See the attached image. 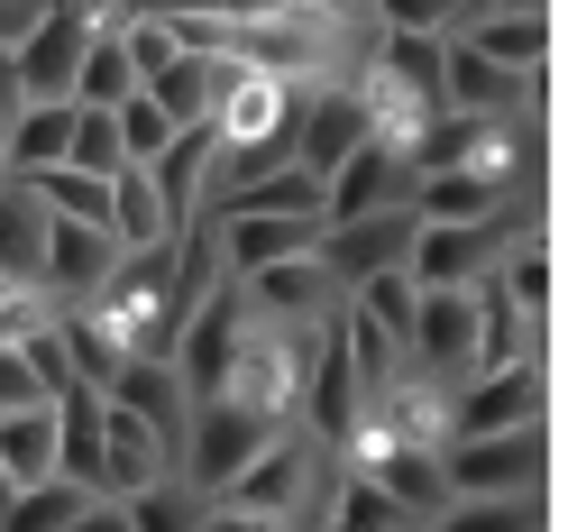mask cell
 Masks as SVG:
<instances>
[{
	"label": "cell",
	"mask_w": 568,
	"mask_h": 532,
	"mask_svg": "<svg viewBox=\"0 0 568 532\" xmlns=\"http://www.w3.org/2000/svg\"><path fill=\"white\" fill-rule=\"evenodd\" d=\"M440 478H449V495H541L550 486V413L440 441Z\"/></svg>",
	"instance_id": "cell-1"
},
{
	"label": "cell",
	"mask_w": 568,
	"mask_h": 532,
	"mask_svg": "<svg viewBox=\"0 0 568 532\" xmlns=\"http://www.w3.org/2000/svg\"><path fill=\"white\" fill-rule=\"evenodd\" d=\"M284 432L275 413L257 404H230V395H193V422H184V450H174V478H193L202 495H221L247 459H257L266 441Z\"/></svg>",
	"instance_id": "cell-2"
},
{
	"label": "cell",
	"mask_w": 568,
	"mask_h": 532,
	"mask_svg": "<svg viewBox=\"0 0 568 532\" xmlns=\"http://www.w3.org/2000/svg\"><path fill=\"white\" fill-rule=\"evenodd\" d=\"M404 377H422V385H468L477 377V294L468 285H413Z\"/></svg>",
	"instance_id": "cell-3"
},
{
	"label": "cell",
	"mask_w": 568,
	"mask_h": 532,
	"mask_svg": "<svg viewBox=\"0 0 568 532\" xmlns=\"http://www.w3.org/2000/svg\"><path fill=\"white\" fill-rule=\"evenodd\" d=\"M550 413V359H514L486 368L468 385H449V441L458 432H505V422H541Z\"/></svg>",
	"instance_id": "cell-4"
},
{
	"label": "cell",
	"mask_w": 568,
	"mask_h": 532,
	"mask_svg": "<svg viewBox=\"0 0 568 532\" xmlns=\"http://www.w3.org/2000/svg\"><path fill=\"white\" fill-rule=\"evenodd\" d=\"M413 202H376L358 211V221H322V267H331V285L348 294L358 275H385V267H404V248H413Z\"/></svg>",
	"instance_id": "cell-5"
},
{
	"label": "cell",
	"mask_w": 568,
	"mask_h": 532,
	"mask_svg": "<svg viewBox=\"0 0 568 532\" xmlns=\"http://www.w3.org/2000/svg\"><path fill=\"white\" fill-rule=\"evenodd\" d=\"M367 138H376V111H367L358 83H312L303 92V111H294V165L303 174H331L348 148H367Z\"/></svg>",
	"instance_id": "cell-6"
},
{
	"label": "cell",
	"mask_w": 568,
	"mask_h": 532,
	"mask_svg": "<svg viewBox=\"0 0 568 532\" xmlns=\"http://www.w3.org/2000/svg\"><path fill=\"white\" fill-rule=\"evenodd\" d=\"M239 285H247V312H257V322H284V331H312V322H331V312H339V285H331L322 248L275 258L257 275H239Z\"/></svg>",
	"instance_id": "cell-7"
},
{
	"label": "cell",
	"mask_w": 568,
	"mask_h": 532,
	"mask_svg": "<svg viewBox=\"0 0 568 532\" xmlns=\"http://www.w3.org/2000/svg\"><path fill=\"white\" fill-rule=\"evenodd\" d=\"M376 202H413V165H404L395 138H367V148H348L322 174V221H358Z\"/></svg>",
	"instance_id": "cell-8"
},
{
	"label": "cell",
	"mask_w": 568,
	"mask_h": 532,
	"mask_svg": "<svg viewBox=\"0 0 568 532\" xmlns=\"http://www.w3.org/2000/svg\"><path fill=\"white\" fill-rule=\"evenodd\" d=\"M111 267H120V239H111V230L47 221V248H38V294H47V303H92Z\"/></svg>",
	"instance_id": "cell-9"
},
{
	"label": "cell",
	"mask_w": 568,
	"mask_h": 532,
	"mask_svg": "<svg viewBox=\"0 0 568 532\" xmlns=\"http://www.w3.org/2000/svg\"><path fill=\"white\" fill-rule=\"evenodd\" d=\"M174 469V450L156 441V422H138L120 395H101V469H92V495H138L148 478Z\"/></svg>",
	"instance_id": "cell-10"
},
{
	"label": "cell",
	"mask_w": 568,
	"mask_h": 532,
	"mask_svg": "<svg viewBox=\"0 0 568 532\" xmlns=\"http://www.w3.org/2000/svg\"><path fill=\"white\" fill-rule=\"evenodd\" d=\"M211 148H221V129H211V120H184V129L148 157V184H156V202H165L174 230H184L193 211H202V193H211Z\"/></svg>",
	"instance_id": "cell-11"
},
{
	"label": "cell",
	"mask_w": 568,
	"mask_h": 532,
	"mask_svg": "<svg viewBox=\"0 0 568 532\" xmlns=\"http://www.w3.org/2000/svg\"><path fill=\"white\" fill-rule=\"evenodd\" d=\"M111 395H120L138 422H156V441H165V450H184L193 395H184V377H174V359H129V368L111 377Z\"/></svg>",
	"instance_id": "cell-12"
},
{
	"label": "cell",
	"mask_w": 568,
	"mask_h": 532,
	"mask_svg": "<svg viewBox=\"0 0 568 532\" xmlns=\"http://www.w3.org/2000/svg\"><path fill=\"white\" fill-rule=\"evenodd\" d=\"M221 83H230V56H184V47H174L138 92H148L156 111L184 129V120H211V111H221Z\"/></svg>",
	"instance_id": "cell-13"
},
{
	"label": "cell",
	"mask_w": 568,
	"mask_h": 532,
	"mask_svg": "<svg viewBox=\"0 0 568 532\" xmlns=\"http://www.w3.org/2000/svg\"><path fill=\"white\" fill-rule=\"evenodd\" d=\"M458 38L477 56H495L505 74H531V64H550V10H468Z\"/></svg>",
	"instance_id": "cell-14"
},
{
	"label": "cell",
	"mask_w": 568,
	"mask_h": 532,
	"mask_svg": "<svg viewBox=\"0 0 568 532\" xmlns=\"http://www.w3.org/2000/svg\"><path fill=\"white\" fill-rule=\"evenodd\" d=\"M129 92H138L129 38H120L111 19H92V38H83V64H74V111H120Z\"/></svg>",
	"instance_id": "cell-15"
},
{
	"label": "cell",
	"mask_w": 568,
	"mask_h": 532,
	"mask_svg": "<svg viewBox=\"0 0 568 532\" xmlns=\"http://www.w3.org/2000/svg\"><path fill=\"white\" fill-rule=\"evenodd\" d=\"M64 148H74V101H19L10 138H0V157H10V184L38 165H64Z\"/></svg>",
	"instance_id": "cell-16"
},
{
	"label": "cell",
	"mask_w": 568,
	"mask_h": 532,
	"mask_svg": "<svg viewBox=\"0 0 568 532\" xmlns=\"http://www.w3.org/2000/svg\"><path fill=\"white\" fill-rule=\"evenodd\" d=\"M312 532H413V514L395 505V495H385L367 469H339L331 478V495H322V523Z\"/></svg>",
	"instance_id": "cell-17"
},
{
	"label": "cell",
	"mask_w": 568,
	"mask_h": 532,
	"mask_svg": "<svg viewBox=\"0 0 568 532\" xmlns=\"http://www.w3.org/2000/svg\"><path fill=\"white\" fill-rule=\"evenodd\" d=\"M367 478H376V486H385V495H395V505L413 514V532H422V523H432V514L449 505L440 450H376V459H367Z\"/></svg>",
	"instance_id": "cell-18"
},
{
	"label": "cell",
	"mask_w": 568,
	"mask_h": 532,
	"mask_svg": "<svg viewBox=\"0 0 568 532\" xmlns=\"http://www.w3.org/2000/svg\"><path fill=\"white\" fill-rule=\"evenodd\" d=\"M120 514H129V532H202L211 523V495L165 469V478H148L138 495H120Z\"/></svg>",
	"instance_id": "cell-19"
},
{
	"label": "cell",
	"mask_w": 568,
	"mask_h": 532,
	"mask_svg": "<svg viewBox=\"0 0 568 532\" xmlns=\"http://www.w3.org/2000/svg\"><path fill=\"white\" fill-rule=\"evenodd\" d=\"M495 202H505V193H495L477 165H432V174H413V221H486Z\"/></svg>",
	"instance_id": "cell-20"
},
{
	"label": "cell",
	"mask_w": 568,
	"mask_h": 532,
	"mask_svg": "<svg viewBox=\"0 0 568 532\" xmlns=\"http://www.w3.org/2000/svg\"><path fill=\"white\" fill-rule=\"evenodd\" d=\"M0 478H10V486L55 478V404H19V413H0Z\"/></svg>",
	"instance_id": "cell-21"
},
{
	"label": "cell",
	"mask_w": 568,
	"mask_h": 532,
	"mask_svg": "<svg viewBox=\"0 0 568 532\" xmlns=\"http://www.w3.org/2000/svg\"><path fill=\"white\" fill-rule=\"evenodd\" d=\"M495 285H505L531 322H550V303H559V267H550V239L531 230V239H514L505 258H495Z\"/></svg>",
	"instance_id": "cell-22"
},
{
	"label": "cell",
	"mask_w": 568,
	"mask_h": 532,
	"mask_svg": "<svg viewBox=\"0 0 568 532\" xmlns=\"http://www.w3.org/2000/svg\"><path fill=\"white\" fill-rule=\"evenodd\" d=\"M38 248H47V211L28 202V184H0V275L38 285Z\"/></svg>",
	"instance_id": "cell-23"
},
{
	"label": "cell",
	"mask_w": 568,
	"mask_h": 532,
	"mask_svg": "<svg viewBox=\"0 0 568 532\" xmlns=\"http://www.w3.org/2000/svg\"><path fill=\"white\" fill-rule=\"evenodd\" d=\"M422 532H541V495H449Z\"/></svg>",
	"instance_id": "cell-24"
},
{
	"label": "cell",
	"mask_w": 568,
	"mask_h": 532,
	"mask_svg": "<svg viewBox=\"0 0 568 532\" xmlns=\"http://www.w3.org/2000/svg\"><path fill=\"white\" fill-rule=\"evenodd\" d=\"M174 221H165V202H156V184H148V165H120L111 174V239L120 248H156Z\"/></svg>",
	"instance_id": "cell-25"
},
{
	"label": "cell",
	"mask_w": 568,
	"mask_h": 532,
	"mask_svg": "<svg viewBox=\"0 0 568 532\" xmlns=\"http://www.w3.org/2000/svg\"><path fill=\"white\" fill-rule=\"evenodd\" d=\"M92 505V486H74V478H38V486H19L10 505H0V532H64Z\"/></svg>",
	"instance_id": "cell-26"
},
{
	"label": "cell",
	"mask_w": 568,
	"mask_h": 532,
	"mask_svg": "<svg viewBox=\"0 0 568 532\" xmlns=\"http://www.w3.org/2000/svg\"><path fill=\"white\" fill-rule=\"evenodd\" d=\"M221 211H284V221H322V174H303V165H275V174H257L247 193H230Z\"/></svg>",
	"instance_id": "cell-27"
},
{
	"label": "cell",
	"mask_w": 568,
	"mask_h": 532,
	"mask_svg": "<svg viewBox=\"0 0 568 532\" xmlns=\"http://www.w3.org/2000/svg\"><path fill=\"white\" fill-rule=\"evenodd\" d=\"M358 19L367 28H413V38H449L468 10L458 0H358Z\"/></svg>",
	"instance_id": "cell-28"
},
{
	"label": "cell",
	"mask_w": 568,
	"mask_h": 532,
	"mask_svg": "<svg viewBox=\"0 0 568 532\" xmlns=\"http://www.w3.org/2000/svg\"><path fill=\"white\" fill-rule=\"evenodd\" d=\"M111 129H120V157H129V165H148V157L165 148V138H174V120L156 111V101H148V92H129V101H120V111H111Z\"/></svg>",
	"instance_id": "cell-29"
},
{
	"label": "cell",
	"mask_w": 568,
	"mask_h": 532,
	"mask_svg": "<svg viewBox=\"0 0 568 532\" xmlns=\"http://www.w3.org/2000/svg\"><path fill=\"white\" fill-rule=\"evenodd\" d=\"M64 165H83V174H120V165H129L111 111H74V148H64Z\"/></svg>",
	"instance_id": "cell-30"
},
{
	"label": "cell",
	"mask_w": 568,
	"mask_h": 532,
	"mask_svg": "<svg viewBox=\"0 0 568 532\" xmlns=\"http://www.w3.org/2000/svg\"><path fill=\"white\" fill-rule=\"evenodd\" d=\"M19 404H55V395L38 385V368H28L19 331H0V413H19Z\"/></svg>",
	"instance_id": "cell-31"
},
{
	"label": "cell",
	"mask_w": 568,
	"mask_h": 532,
	"mask_svg": "<svg viewBox=\"0 0 568 532\" xmlns=\"http://www.w3.org/2000/svg\"><path fill=\"white\" fill-rule=\"evenodd\" d=\"M64 532H129V514H120V495H92V505L64 523Z\"/></svg>",
	"instance_id": "cell-32"
},
{
	"label": "cell",
	"mask_w": 568,
	"mask_h": 532,
	"mask_svg": "<svg viewBox=\"0 0 568 532\" xmlns=\"http://www.w3.org/2000/svg\"><path fill=\"white\" fill-rule=\"evenodd\" d=\"M202 532H294V523H275V514H230V505H211Z\"/></svg>",
	"instance_id": "cell-33"
},
{
	"label": "cell",
	"mask_w": 568,
	"mask_h": 532,
	"mask_svg": "<svg viewBox=\"0 0 568 532\" xmlns=\"http://www.w3.org/2000/svg\"><path fill=\"white\" fill-rule=\"evenodd\" d=\"M495 10H550V0H495Z\"/></svg>",
	"instance_id": "cell-34"
},
{
	"label": "cell",
	"mask_w": 568,
	"mask_h": 532,
	"mask_svg": "<svg viewBox=\"0 0 568 532\" xmlns=\"http://www.w3.org/2000/svg\"><path fill=\"white\" fill-rule=\"evenodd\" d=\"M10 495H19V486H10V478H0V505H10Z\"/></svg>",
	"instance_id": "cell-35"
},
{
	"label": "cell",
	"mask_w": 568,
	"mask_h": 532,
	"mask_svg": "<svg viewBox=\"0 0 568 532\" xmlns=\"http://www.w3.org/2000/svg\"><path fill=\"white\" fill-rule=\"evenodd\" d=\"M468 10H495V0H468Z\"/></svg>",
	"instance_id": "cell-36"
}]
</instances>
